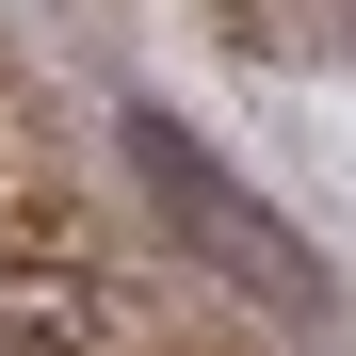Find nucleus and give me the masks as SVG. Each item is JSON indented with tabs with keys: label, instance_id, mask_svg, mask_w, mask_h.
Segmentation results:
<instances>
[{
	"label": "nucleus",
	"instance_id": "nucleus-1",
	"mask_svg": "<svg viewBox=\"0 0 356 356\" xmlns=\"http://www.w3.org/2000/svg\"><path fill=\"white\" fill-rule=\"evenodd\" d=\"M130 146H146V178H162V195L195 211V227H211V243L243 259L259 291H291V308H308V291H324V275H308V243H291V227H259L243 195H227V178H211V146H195V130H162V113H130Z\"/></svg>",
	"mask_w": 356,
	"mask_h": 356
}]
</instances>
